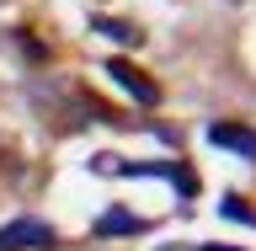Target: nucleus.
Returning <instances> with one entry per match:
<instances>
[{"label": "nucleus", "mask_w": 256, "mask_h": 251, "mask_svg": "<svg viewBox=\"0 0 256 251\" xmlns=\"http://www.w3.org/2000/svg\"><path fill=\"white\" fill-rule=\"evenodd\" d=\"M48 246H59V235L43 219H11L0 230V251H48Z\"/></svg>", "instance_id": "f257e3e1"}, {"label": "nucleus", "mask_w": 256, "mask_h": 251, "mask_svg": "<svg viewBox=\"0 0 256 251\" xmlns=\"http://www.w3.org/2000/svg\"><path fill=\"white\" fill-rule=\"evenodd\" d=\"M107 75L118 80V86H123L128 96H139L144 107H155V102H160V86H155L150 75H144V70H134L128 59H107Z\"/></svg>", "instance_id": "f03ea898"}, {"label": "nucleus", "mask_w": 256, "mask_h": 251, "mask_svg": "<svg viewBox=\"0 0 256 251\" xmlns=\"http://www.w3.org/2000/svg\"><path fill=\"white\" fill-rule=\"evenodd\" d=\"M208 144L235 150V155H256V128H246V123H208Z\"/></svg>", "instance_id": "7ed1b4c3"}, {"label": "nucleus", "mask_w": 256, "mask_h": 251, "mask_svg": "<svg viewBox=\"0 0 256 251\" xmlns=\"http://www.w3.org/2000/svg\"><path fill=\"white\" fill-rule=\"evenodd\" d=\"M139 230H144V219L134 214V208H123V203H112L107 214L96 219V235H102V240H118V235H139Z\"/></svg>", "instance_id": "20e7f679"}, {"label": "nucleus", "mask_w": 256, "mask_h": 251, "mask_svg": "<svg viewBox=\"0 0 256 251\" xmlns=\"http://www.w3.org/2000/svg\"><path fill=\"white\" fill-rule=\"evenodd\" d=\"M91 32H102V38H112V43H144L139 27H128V22H118V16H91Z\"/></svg>", "instance_id": "39448f33"}, {"label": "nucleus", "mask_w": 256, "mask_h": 251, "mask_svg": "<svg viewBox=\"0 0 256 251\" xmlns=\"http://www.w3.org/2000/svg\"><path fill=\"white\" fill-rule=\"evenodd\" d=\"M11 182H22V155L11 144H0V187H11Z\"/></svg>", "instance_id": "423d86ee"}, {"label": "nucleus", "mask_w": 256, "mask_h": 251, "mask_svg": "<svg viewBox=\"0 0 256 251\" xmlns=\"http://www.w3.org/2000/svg\"><path fill=\"white\" fill-rule=\"evenodd\" d=\"M224 214H230V219H240V224H256V208L246 203V198H235V192H224Z\"/></svg>", "instance_id": "0eeeda50"}, {"label": "nucleus", "mask_w": 256, "mask_h": 251, "mask_svg": "<svg viewBox=\"0 0 256 251\" xmlns=\"http://www.w3.org/2000/svg\"><path fill=\"white\" fill-rule=\"evenodd\" d=\"M11 38H16V48H22V54H27V59H48V48L38 43V38H32L27 27H22V32H11Z\"/></svg>", "instance_id": "6e6552de"}, {"label": "nucleus", "mask_w": 256, "mask_h": 251, "mask_svg": "<svg viewBox=\"0 0 256 251\" xmlns=\"http://www.w3.org/2000/svg\"><path fill=\"white\" fill-rule=\"evenodd\" d=\"M198 251H240V246H219V240H214V246H198Z\"/></svg>", "instance_id": "1a4fd4ad"}, {"label": "nucleus", "mask_w": 256, "mask_h": 251, "mask_svg": "<svg viewBox=\"0 0 256 251\" xmlns=\"http://www.w3.org/2000/svg\"><path fill=\"white\" fill-rule=\"evenodd\" d=\"M166 251H182V246H166Z\"/></svg>", "instance_id": "9d476101"}]
</instances>
